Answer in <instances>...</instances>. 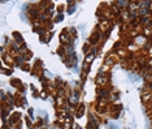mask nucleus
I'll use <instances>...</instances> for the list:
<instances>
[{"mask_svg": "<svg viewBox=\"0 0 152 129\" xmlns=\"http://www.w3.org/2000/svg\"><path fill=\"white\" fill-rule=\"evenodd\" d=\"M92 60H94V55L92 54H90V55H87V57H86V60H85V63L86 64H90Z\"/></svg>", "mask_w": 152, "mask_h": 129, "instance_id": "f257e3e1", "label": "nucleus"}, {"mask_svg": "<svg viewBox=\"0 0 152 129\" xmlns=\"http://www.w3.org/2000/svg\"><path fill=\"white\" fill-rule=\"evenodd\" d=\"M148 67H150V68H152V57H151V60L148 61Z\"/></svg>", "mask_w": 152, "mask_h": 129, "instance_id": "f03ea898", "label": "nucleus"}, {"mask_svg": "<svg viewBox=\"0 0 152 129\" xmlns=\"http://www.w3.org/2000/svg\"><path fill=\"white\" fill-rule=\"evenodd\" d=\"M150 55L152 56V47H150Z\"/></svg>", "mask_w": 152, "mask_h": 129, "instance_id": "7ed1b4c3", "label": "nucleus"}, {"mask_svg": "<svg viewBox=\"0 0 152 129\" xmlns=\"http://www.w3.org/2000/svg\"><path fill=\"white\" fill-rule=\"evenodd\" d=\"M150 93H152V83L150 85Z\"/></svg>", "mask_w": 152, "mask_h": 129, "instance_id": "20e7f679", "label": "nucleus"}, {"mask_svg": "<svg viewBox=\"0 0 152 129\" xmlns=\"http://www.w3.org/2000/svg\"><path fill=\"white\" fill-rule=\"evenodd\" d=\"M151 39H152V33H151Z\"/></svg>", "mask_w": 152, "mask_h": 129, "instance_id": "39448f33", "label": "nucleus"}]
</instances>
